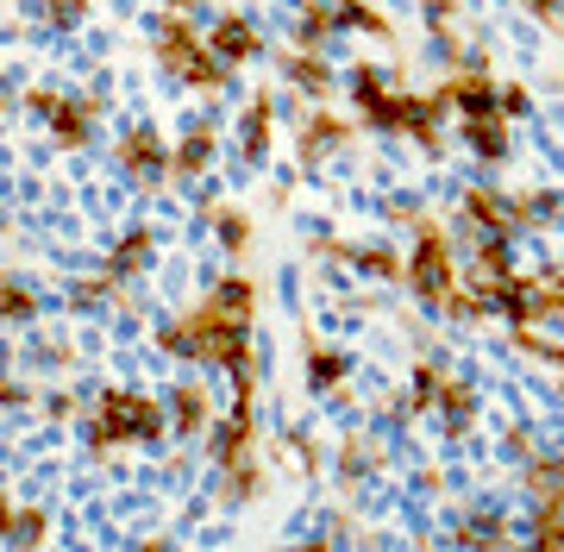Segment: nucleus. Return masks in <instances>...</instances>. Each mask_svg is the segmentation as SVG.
Masks as SVG:
<instances>
[{"label": "nucleus", "instance_id": "a878e982", "mask_svg": "<svg viewBox=\"0 0 564 552\" xmlns=\"http://www.w3.org/2000/svg\"><path fill=\"white\" fill-rule=\"evenodd\" d=\"M32 365L39 370H76V346H69V339H44V346L32 351Z\"/></svg>", "mask_w": 564, "mask_h": 552}, {"label": "nucleus", "instance_id": "bb28decb", "mask_svg": "<svg viewBox=\"0 0 564 552\" xmlns=\"http://www.w3.org/2000/svg\"><path fill=\"white\" fill-rule=\"evenodd\" d=\"M13 521H20V496L0 490V546H13Z\"/></svg>", "mask_w": 564, "mask_h": 552}, {"label": "nucleus", "instance_id": "6ab92c4d", "mask_svg": "<svg viewBox=\"0 0 564 552\" xmlns=\"http://www.w3.org/2000/svg\"><path fill=\"white\" fill-rule=\"evenodd\" d=\"M289 32H295V44L321 51V44L339 32V7H302V13H289Z\"/></svg>", "mask_w": 564, "mask_h": 552}, {"label": "nucleus", "instance_id": "39448f33", "mask_svg": "<svg viewBox=\"0 0 564 552\" xmlns=\"http://www.w3.org/2000/svg\"><path fill=\"white\" fill-rule=\"evenodd\" d=\"M163 402H170V433H176V440H207V427L220 421V414H214V396H207L202 377H182V383L170 389Z\"/></svg>", "mask_w": 564, "mask_h": 552}, {"label": "nucleus", "instance_id": "2eb2a0df", "mask_svg": "<svg viewBox=\"0 0 564 552\" xmlns=\"http://www.w3.org/2000/svg\"><path fill=\"white\" fill-rule=\"evenodd\" d=\"M282 76L302 88V95H314V101L333 95V69H326V57H321V51H307V44H295V51L282 57Z\"/></svg>", "mask_w": 564, "mask_h": 552}, {"label": "nucleus", "instance_id": "f257e3e1", "mask_svg": "<svg viewBox=\"0 0 564 552\" xmlns=\"http://www.w3.org/2000/svg\"><path fill=\"white\" fill-rule=\"evenodd\" d=\"M170 440V402H158L151 389H126V383H107L88 414H82V446L88 458H107L120 446H163Z\"/></svg>", "mask_w": 564, "mask_h": 552}, {"label": "nucleus", "instance_id": "4468645a", "mask_svg": "<svg viewBox=\"0 0 564 552\" xmlns=\"http://www.w3.org/2000/svg\"><path fill=\"white\" fill-rule=\"evenodd\" d=\"M345 139H351V126L321 107V113H307V120H302V139H295V144H302V164H321L326 151H339Z\"/></svg>", "mask_w": 564, "mask_h": 552}, {"label": "nucleus", "instance_id": "423d86ee", "mask_svg": "<svg viewBox=\"0 0 564 552\" xmlns=\"http://www.w3.org/2000/svg\"><path fill=\"white\" fill-rule=\"evenodd\" d=\"M207 44H214V57H226L232 69H245V63H258V57H263L258 20H245V13H232V7L207 20Z\"/></svg>", "mask_w": 564, "mask_h": 552}, {"label": "nucleus", "instance_id": "393cba45", "mask_svg": "<svg viewBox=\"0 0 564 552\" xmlns=\"http://www.w3.org/2000/svg\"><path fill=\"white\" fill-rule=\"evenodd\" d=\"M44 7V25H57V32H76L88 20V0H39Z\"/></svg>", "mask_w": 564, "mask_h": 552}, {"label": "nucleus", "instance_id": "0eeeda50", "mask_svg": "<svg viewBox=\"0 0 564 552\" xmlns=\"http://www.w3.org/2000/svg\"><path fill=\"white\" fill-rule=\"evenodd\" d=\"M408 283H414L421 302H445L452 295V251H445V239L433 226H426V239L414 246V258H408Z\"/></svg>", "mask_w": 564, "mask_h": 552}, {"label": "nucleus", "instance_id": "f3484780", "mask_svg": "<svg viewBox=\"0 0 564 552\" xmlns=\"http://www.w3.org/2000/svg\"><path fill=\"white\" fill-rule=\"evenodd\" d=\"M151 346H158L163 358H176V365H195V321H188V307H182V314H170V321H158Z\"/></svg>", "mask_w": 564, "mask_h": 552}, {"label": "nucleus", "instance_id": "ddd939ff", "mask_svg": "<svg viewBox=\"0 0 564 552\" xmlns=\"http://www.w3.org/2000/svg\"><path fill=\"white\" fill-rule=\"evenodd\" d=\"M207 232H214V246H220L226 258H245V251H251V214H245V207H232V202L207 207Z\"/></svg>", "mask_w": 564, "mask_h": 552}, {"label": "nucleus", "instance_id": "cd10ccee", "mask_svg": "<svg viewBox=\"0 0 564 552\" xmlns=\"http://www.w3.org/2000/svg\"><path fill=\"white\" fill-rule=\"evenodd\" d=\"M527 113V88H502V120H521Z\"/></svg>", "mask_w": 564, "mask_h": 552}, {"label": "nucleus", "instance_id": "b1692460", "mask_svg": "<svg viewBox=\"0 0 564 552\" xmlns=\"http://www.w3.org/2000/svg\"><path fill=\"white\" fill-rule=\"evenodd\" d=\"M32 402H39V389L0 365V414H20V409H32Z\"/></svg>", "mask_w": 564, "mask_h": 552}, {"label": "nucleus", "instance_id": "4be33fe9", "mask_svg": "<svg viewBox=\"0 0 564 552\" xmlns=\"http://www.w3.org/2000/svg\"><path fill=\"white\" fill-rule=\"evenodd\" d=\"M345 377V351H307V389H333Z\"/></svg>", "mask_w": 564, "mask_h": 552}, {"label": "nucleus", "instance_id": "5701e85b", "mask_svg": "<svg viewBox=\"0 0 564 552\" xmlns=\"http://www.w3.org/2000/svg\"><path fill=\"white\" fill-rule=\"evenodd\" d=\"M39 409H44V421L69 427V421H82V396H76V389H44V396H39Z\"/></svg>", "mask_w": 564, "mask_h": 552}, {"label": "nucleus", "instance_id": "aec40b11", "mask_svg": "<svg viewBox=\"0 0 564 552\" xmlns=\"http://www.w3.org/2000/svg\"><path fill=\"white\" fill-rule=\"evenodd\" d=\"M57 533V509L51 502H20V521H13V546H44Z\"/></svg>", "mask_w": 564, "mask_h": 552}, {"label": "nucleus", "instance_id": "f03ea898", "mask_svg": "<svg viewBox=\"0 0 564 552\" xmlns=\"http://www.w3.org/2000/svg\"><path fill=\"white\" fill-rule=\"evenodd\" d=\"M113 164H120L126 183H139V188L176 183V170H170V139H163V132H158L151 120L126 126L120 139H113Z\"/></svg>", "mask_w": 564, "mask_h": 552}, {"label": "nucleus", "instance_id": "a211bd4d", "mask_svg": "<svg viewBox=\"0 0 564 552\" xmlns=\"http://www.w3.org/2000/svg\"><path fill=\"white\" fill-rule=\"evenodd\" d=\"M32 321H39V289L7 277L0 283V327H32Z\"/></svg>", "mask_w": 564, "mask_h": 552}, {"label": "nucleus", "instance_id": "20e7f679", "mask_svg": "<svg viewBox=\"0 0 564 552\" xmlns=\"http://www.w3.org/2000/svg\"><path fill=\"white\" fill-rule=\"evenodd\" d=\"M251 440H258V409H251V396H232V409L207 427V458H214V470L239 465L245 452H251Z\"/></svg>", "mask_w": 564, "mask_h": 552}, {"label": "nucleus", "instance_id": "7ed1b4c3", "mask_svg": "<svg viewBox=\"0 0 564 552\" xmlns=\"http://www.w3.org/2000/svg\"><path fill=\"white\" fill-rule=\"evenodd\" d=\"M101 113H107L101 95H63V101L51 107L44 132H51V144H57L63 158H76V151H88V144H95V120H101Z\"/></svg>", "mask_w": 564, "mask_h": 552}, {"label": "nucleus", "instance_id": "412c9836", "mask_svg": "<svg viewBox=\"0 0 564 552\" xmlns=\"http://www.w3.org/2000/svg\"><path fill=\"white\" fill-rule=\"evenodd\" d=\"M464 139H470V151H477L484 164H502V158H508V132H502V113H489V120H464Z\"/></svg>", "mask_w": 564, "mask_h": 552}, {"label": "nucleus", "instance_id": "dca6fc26", "mask_svg": "<svg viewBox=\"0 0 564 552\" xmlns=\"http://www.w3.org/2000/svg\"><path fill=\"white\" fill-rule=\"evenodd\" d=\"M263 490V465H258V452H245L239 465H226L220 470V509H245V502H251V496Z\"/></svg>", "mask_w": 564, "mask_h": 552}, {"label": "nucleus", "instance_id": "c85d7f7f", "mask_svg": "<svg viewBox=\"0 0 564 552\" xmlns=\"http://www.w3.org/2000/svg\"><path fill=\"white\" fill-rule=\"evenodd\" d=\"M7 107H13V95H7V88H0V120H7Z\"/></svg>", "mask_w": 564, "mask_h": 552}, {"label": "nucleus", "instance_id": "c756f323", "mask_svg": "<svg viewBox=\"0 0 564 552\" xmlns=\"http://www.w3.org/2000/svg\"><path fill=\"white\" fill-rule=\"evenodd\" d=\"M0 283H7V258H0Z\"/></svg>", "mask_w": 564, "mask_h": 552}, {"label": "nucleus", "instance_id": "9d476101", "mask_svg": "<svg viewBox=\"0 0 564 552\" xmlns=\"http://www.w3.org/2000/svg\"><path fill=\"white\" fill-rule=\"evenodd\" d=\"M464 220L484 226V232H496V239H508V232L527 220V214L508 202V195H496V188H470V195H464Z\"/></svg>", "mask_w": 564, "mask_h": 552}, {"label": "nucleus", "instance_id": "6e6552de", "mask_svg": "<svg viewBox=\"0 0 564 552\" xmlns=\"http://www.w3.org/2000/svg\"><path fill=\"white\" fill-rule=\"evenodd\" d=\"M151 264H158V226H126L101 258V270L113 283H132V277H144Z\"/></svg>", "mask_w": 564, "mask_h": 552}, {"label": "nucleus", "instance_id": "9b49d317", "mask_svg": "<svg viewBox=\"0 0 564 552\" xmlns=\"http://www.w3.org/2000/svg\"><path fill=\"white\" fill-rule=\"evenodd\" d=\"M214 158H220V144H214V132H207V126H188V132L170 144V170H176V183L207 176V170H214Z\"/></svg>", "mask_w": 564, "mask_h": 552}, {"label": "nucleus", "instance_id": "f8f14e48", "mask_svg": "<svg viewBox=\"0 0 564 552\" xmlns=\"http://www.w3.org/2000/svg\"><path fill=\"white\" fill-rule=\"evenodd\" d=\"M270 120H276L270 95H251L245 113H239V158L245 164H263V158H270Z\"/></svg>", "mask_w": 564, "mask_h": 552}, {"label": "nucleus", "instance_id": "1a4fd4ad", "mask_svg": "<svg viewBox=\"0 0 564 552\" xmlns=\"http://www.w3.org/2000/svg\"><path fill=\"white\" fill-rule=\"evenodd\" d=\"M202 307H214V314H226V321L251 327V321H258V283H251V277H239V270H226V277H214V283H207Z\"/></svg>", "mask_w": 564, "mask_h": 552}]
</instances>
